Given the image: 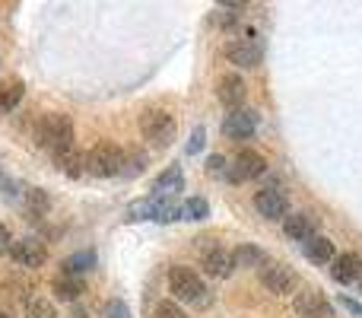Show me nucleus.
<instances>
[{"label":"nucleus","mask_w":362,"mask_h":318,"mask_svg":"<svg viewBox=\"0 0 362 318\" xmlns=\"http://www.w3.org/2000/svg\"><path fill=\"white\" fill-rule=\"evenodd\" d=\"M35 140H38V147H45L51 153L67 150V147H74V121L57 112L45 115L35 127Z\"/></svg>","instance_id":"f257e3e1"},{"label":"nucleus","mask_w":362,"mask_h":318,"mask_svg":"<svg viewBox=\"0 0 362 318\" xmlns=\"http://www.w3.org/2000/svg\"><path fill=\"white\" fill-rule=\"evenodd\" d=\"M121 159H124L121 147H115L112 140H99L86 157V172L95 178H112V175H121Z\"/></svg>","instance_id":"f03ea898"},{"label":"nucleus","mask_w":362,"mask_h":318,"mask_svg":"<svg viewBox=\"0 0 362 318\" xmlns=\"http://www.w3.org/2000/svg\"><path fill=\"white\" fill-rule=\"evenodd\" d=\"M140 131H144V137L150 140L153 147H169L178 134V125L165 108H150V112H144V118H140Z\"/></svg>","instance_id":"7ed1b4c3"},{"label":"nucleus","mask_w":362,"mask_h":318,"mask_svg":"<svg viewBox=\"0 0 362 318\" xmlns=\"http://www.w3.org/2000/svg\"><path fill=\"white\" fill-rule=\"evenodd\" d=\"M169 287H172V293L178 296V300H185V302H194V306H206V287H204V280H200L197 274H194L191 268H172V274H169Z\"/></svg>","instance_id":"20e7f679"},{"label":"nucleus","mask_w":362,"mask_h":318,"mask_svg":"<svg viewBox=\"0 0 362 318\" xmlns=\"http://www.w3.org/2000/svg\"><path fill=\"white\" fill-rule=\"evenodd\" d=\"M261 283L270 290V293L286 296V293H293V287L299 283V277H296V271H293V268H286V264L267 261V264L261 268Z\"/></svg>","instance_id":"39448f33"},{"label":"nucleus","mask_w":362,"mask_h":318,"mask_svg":"<svg viewBox=\"0 0 362 318\" xmlns=\"http://www.w3.org/2000/svg\"><path fill=\"white\" fill-rule=\"evenodd\" d=\"M131 213H134V220H156V223H172V220H178L181 207L172 198H153V200H144V204H134Z\"/></svg>","instance_id":"423d86ee"},{"label":"nucleus","mask_w":362,"mask_h":318,"mask_svg":"<svg viewBox=\"0 0 362 318\" xmlns=\"http://www.w3.org/2000/svg\"><path fill=\"white\" fill-rule=\"evenodd\" d=\"M255 210L264 220H283L289 213V200L280 188H264V191L255 194Z\"/></svg>","instance_id":"0eeeda50"},{"label":"nucleus","mask_w":362,"mask_h":318,"mask_svg":"<svg viewBox=\"0 0 362 318\" xmlns=\"http://www.w3.org/2000/svg\"><path fill=\"white\" fill-rule=\"evenodd\" d=\"M267 172V159L255 150H242L235 159H232V169H229V178L232 181H251L257 175Z\"/></svg>","instance_id":"6e6552de"},{"label":"nucleus","mask_w":362,"mask_h":318,"mask_svg":"<svg viewBox=\"0 0 362 318\" xmlns=\"http://www.w3.org/2000/svg\"><path fill=\"white\" fill-rule=\"evenodd\" d=\"M10 255H13V261L23 264V268H38V264L48 261V249H45V242H38V239H19V242H13Z\"/></svg>","instance_id":"1a4fd4ad"},{"label":"nucleus","mask_w":362,"mask_h":318,"mask_svg":"<svg viewBox=\"0 0 362 318\" xmlns=\"http://www.w3.org/2000/svg\"><path fill=\"white\" fill-rule=\"evenodd\" d=\"M261 55L264 51L255 38H232V42L226 45V57H229L232 64H238V67H257Z\"/></svg>","instance_id":"9d476101"},{"label":"nucleus","mask_w":362,"mask_h":318,"mask_svg":"<svg viewBox=\"0 0 362 318\" xmlns=\"http://www.w3.org/2000/svg\"><path fill=\"white\" fill-rule=\"evenodd\" d=\"M255 127H257V118L248 108H235V112H229L223 121V134L229 140H248L251 134H255Z\"/></svg>","instance_id":"9b49d317"},{"label":"nucleus","mask_w":362,"mask_h":318,"mask_svg":"<svg viewBox=\"0 0 362 318\" xmlns=\"http://www.w3.org/2000/svg\"><path fill=\"white\" fill-rule=\"evenodd\" d=\"M245 80H242V74H226V76H219V86H216V96H219V102H223L229 112H235V108H242V102H245Z\"/></svg>","instance_id":"f8f14e48"},{"label":"nucleus","mask_w":362,"mask_h":318,"mask_svg":"<svg viewBox=\"0 0 362 318\" xmlns=\"http://www.w3.org/2000/svg\"><path fill=\"white\" fill-rule=\"evenodd\" d=\"M296 312L302 318H331L334 309L318 290H305V293L296 296Z\"/></svg>","instance_id":"ddd939ff"},{"label":"nucleus","mask_w":362,"mask_h":318,"mask_svg":"<svg viewBox=\"0 0 362 318\" xmlns=\"http://www.w3.org/2000/svg\"><path fill=\"white\" fill-rule=\"evenodd\" d=\"M283 232H286L293 242L305 245L308 239L318 236V220H315L312 213H293V217H286V223H283Z\"/></svg>","instance_id":"4468645a"},{"label":"nucleus","mask_w":362,"mask_h":318,"mask_svg":"<svg viewBox=\"0 0 362 318\" xmlns=\"http://www.w3.org/2000/svg\"><path fill=\"white\" fill-rule=\"evenodd\" d=\"M331 277L337 283H353L362 277V255H356V251H346V255L334 258V268H331Z\"/></svg>","instance_id":"2eb2a0df"},{"label":"nucleus","mask_w":362,"mask_h":318,"mask_svg":"<svg viewBox=\"0 0 362 318\" xmlns=\"http://www.w3.org/2000/svg\"><path fill=\"white\" fill-rule=\"evenodd\" d=\"M232 268H235V264H232V255L226 249H206L204 251V271L210 277H219V280H223V277H229L232 274Z\"/></svg>","instance_id":"dca6fc26"},{"label":"nucleus","mask_w":362,"mask_h":318,"mask_svg":"<svg viewBox=\"0 0 362 318\" xmlns=\"http://www.w3.org/2000/svg\"><path fill=\"white\" fill-rule=\"evenodd\" d=\"M153 191H156V198H165V194H178L185 191V175H181V166H169L163 175H159L156 181H153Z\"/></svg>","instance_id":"f3484780"},{"label":"nucleus","mask_w":362,"mask_h":318,"mask_svg":"<svg viewBox=\"0 0 362 318\" xmlns=\"http://www.w3.org/2000/svg\"><path fill=\"white\" fill-rule=\"evenodd\" d=\"M54 166L61 169V172H67L70 178H80V175L86 172V157H83L76 147H67V150L54 153Z\"/></svg>","instance_id":"a211bd4d"},{"label":"nucleus","mask_w":362,"mask_h":318,"mask_svg":"<svg viewBox=\"0 0 362 318\" xmlns=\"http://www.w3.org/2000/svg\"><path fill=\"white\" fill-rule=\"evenodd\" d=\"M51 290H54L57 300H64V302H76V300H80V293H83L86 287H83V277L61 274V277H54V280H51Z\"/></svg>","instance_id":"6ab92c4d"},{"label":"nucleus","mask_w":362,"mask_h":318,"mask_svg":"<svg viewBox=\"0 0 362 318\" xmlns=\"http://www.w3.org/2000/svg\"><path fill=\"white\" fill-rule=\"evenodd\" d=\"M232 264H235V268H257L261 271L264 264H267V251L257 249V245H238V249L232 251Z\"/></svg>","instance_id":"aec40b11"},{"label":"nucleus","mask_w":362,"mask_h":318,"mask_svg":"<svg viewBox=\"0 0 362 318\" xmlns=\"http://www.w3.org/2000/svg\"><path fill=\"white\" fill-rule=\"evenodd\" d=\"M305 258L315 264H325V261H334V242L327 236H315L305 242Z\"/></svg>","instance_id":"412c9836"},{"label":"nucleus","mask_w":362,"mask_h":318,"mask_svg":"<svg viewBox=\"0 0 362 318\" xmlns=\"http://www.w3.org/2000/svg\"><path fill=\"white\" fill-rule=\"evenodd\" d=\"M23 93H25V83H23V80H6V83H0V115L13 112V106H19Z\"/></svg>","instance_id":"4be33fe9"},{"label":"nucleus","mask_w":362,"mask_h":318,"mask_svg":"<svg viewBox=\"0 0 362 318\" xmlns=\"http://www.w3.org/2000/svg\"><path fill=\"white\" fill-rule=\"evenodd\" d=\"M144 169H146V153L140 150V147H127L124 159H121V175H124V178H134V175H140Z\"/></svg>","instance_id":"5701e85b"},{"label":"nucleus","mask_w":362,"mask_h":318,"mask_svg":"<svg viewBox=\"0 0 362 318\" xmlns=\"http://www.w3.org/2000/svg\"><path fill=\"white\" fill-rule=\"evenodd\" d=\"M93 264H95V251H76V255H70L61 268H64V274L76 277V274H83V271H89Z\"/></svg>","instance_id":"b1692460"},{"label":"nucleus","mask_w":362,"mask_h":318,"mask_svg":"<svg viewBox=\"0 0 362 318\" xmlns=\"http://www.w3.org/2000/svg\"><path fill=\"white\" fill-rule=\"evenodd\" d=\"M25 318H57V309L51 306L48 300L35 296V300H29V306H25Z\"/></svg>","instance_id":"393cba45"},{"label":"nucleus","mask_w":362,"mask_h":318,"mask_svg":"<svg viewBox=\"0 0 362 318\" xmlns=\"http://www.w3.org/2000/svg\"><path fill=\"white\" fill-rule=\"evenodd\" d=\"M181 213H185V220H206L210 217V204H206L204 198H191L181 207Z\"/></svg>","instance_id":"a878e982"},{"label":"nucleus","mask_w":362,"mask_h":318,"mask_svg":"<svg viewBox=\"0 0 362 318\" xmlns=\"http://www.w3.org/2000/svg\"><path fill=\"white\" fill-rule=\"evenodd\" d=\"M25 200H29V210L32 213H48V207H51L48 194H45L42 188H29V191H25Z\"/></svg>","instance_id":"bb28decb"},{"label":"nucleus","mask_w":362,"mask_h":318,"mask_svg":"<svg viewBox=\"0 0 362 318\" xmlns=\"http://www.w3.org/2000/svg\"><path fill=\"white\" fill-rule=\"evenodd\" d=\"M25 293H29V283H25L23 277H16V280H6V283H4V296H6V300L23 302Z\"/></svg>","instance_id":"cd10ccee"},{"label":"nucleus","mask_w":362,"mask_h":318,"mask_svg":"<svg viewBox=\"0 0 362 318\" xmlns=\"http://www.w3.org/2000/svg\"><path fill=\"white\" fill-rule=\"evenodd\" d=\"M156 318H187L185 312H181V309L175 306V302H159V306H156Z\"/></svg>","instance_id":"c85d7f7f"},{"label":"nucleus","mask_w":362,"mask_h":318,"mask_svg":"<svg viewBox=\"0 0 362 318\" xmlns=\"http://www.w3.org/2000/svg\"><path fill=\"white\" fill-rule=\"evenodd\" d=\"M105 318H131V309H127L121 300H112L105 306Z\"/></svg>","instance_id":"c756f323"},{"label":"nucleus","mask_w":362,"mask_h":318,"mask_svg":"<svg viewBox=\"0 0 362 318\" xmlns=\"http://www.w3.org/2000/svg\"><path fill=\"white\" fill-rule=\"evenodd\" d=\"M204 137H206V131H204V127H197V131L191 134V140H187L185 150L191 153V157H194V153H200V150H204Z\"/></svg>","instance_id":"7c9ffc66"},{"label":"nucleus","mask_w":362,"mask_h":318,"mask_svg":"<svg viewBox=\"0 0 362 318\" xmlns=\"http://www.w3.org/2000/svg\"><path fill=\"white\" fill-rule=\"evenodd\" d=\"M206 172H210V175H223V172H226V157L213 153V157L206 159Z\"/></svg>","instance_id":"2f4dec72"},{"label":"nucleus","mask_w":362,"mask_h":318,"mask_svg":"<svg viewBox=\"0 0 362 318\" xmlns=\"http://www.w3.org/2000/svg\"><path fill=\"white\" fill-rule=\"evenodd\" d=\"M10 245H13V239H10V229H6V226L0 223V255H10Z\"/></svg>","instance_id":"473e14b6"},{"label":"nucleus","mask_w":362,"mask_h":318,"mask_svg":"<svg viewBox=\"0 0 362 318\" xmlns=\"http://www.w3.org/2000/svg\"><path fill=\"white\" fill-rule=\"evenodd\" d=\"M0 191H4V194H6V198H13V194H16V185H13V181H10V178H6V175H4V172H0Z\"/></svg>","instance_id":"72a5a7b5"},{"label":"nucleus","mask_w":362,"mask_h":318,"mask_svg":"<svg viewBox=\"0 0 362 318\" xmlns=\"http://www.w3.org/2000/svg\"><path fill=\"white\" fill-rule=\"evenodd\" d=\"M344 306H346V309H350V312H356V315L362 312V309H359V302H353V300H344Z\"/></svg>","instance_id":"f704fd0d"},{"label":"nucleus","mask_w":362,"mask_h":318,"mask_svg":"<svg viewBox=\"0 0 362 318\" xmlns=\"http://www.w3.org/2000/svg\"><path fill=\"white\" fill-rule=\"evenodd\" d=\"M74 318H86V312H83V306H76V309H74Z\"/></svg>","instance_id":"c9c22d12"},{"label":"nucleus","mask_w":362,"mask_h":318,"mask_svg":"<svg viewBox=\"0 0 362 318\" xmlns=\"http://www.w3.org/2000/svg\"><path fill=\"white\" fill-rule=\"evenodd\" d=\"M0 318H10V315H6V312H0Z\"/></svg>","instance_id":"e433bc0d"}]
</instances>
